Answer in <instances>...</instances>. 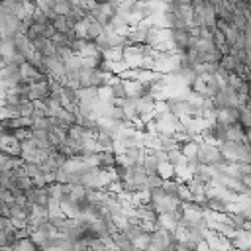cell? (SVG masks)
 Listing matches in <instances>:
<instances>
[{
    "instance_id": "1",
    "label": "cell",
    "mask_w": 251,
    "mask_h": 251,
    "mask_svg": "<svg viewBox=\"0 0 251 251\" xmlns=\"http://www.w3.org/2000/svg\"><path fill=\"white\" fill-rule=\"evenodd\" d=\"M220 157H222V153H220V149H218L216 145H212V143H208V141H204V139L196 141V159L200 161L202 167L212 169V167L218 163Z\"/></svg>"
},
{
    "instance_id": "2",
    "label": "cell",
    "mask_w": 251,
    "mask_h": 251,
    "mask_svg": "<svg viewBox=\"0 0 251 251\" xmlns=\"http://www.w3.org/2000/svg\"><path fill=\"white\" fill-rule=\"evenodd\" d=\"M110 243H112V247L118 249V251H133V247H135V243H133L124 231L112 233V235H110Z\"/></svg>"
},
{
    "instance_id": "3",
    "label": "cell",
    "mask_w": 251,
    "mask_h": 251,
    "mask_svg": "<svg viewBox=\"0 0 251 251\" xmlns=\"http://www.w3.org/2000/svg\"><path fill=\"white\" fill-rule=\"evenodd\" d=\"M71 8H73V2H69V0H59V2H55V14H57V16H67V14L71 12Z\"/></svg>"
},
{
    "instance_id": "4",
    "label": "cell",
    "mask_w": 251,
    "mask_h": 251,
    "mask_svg": "<svg viewBox=\"0 0 251 251\" xmlns=\"http://www.w3.org/2000/svg\"><path fill=\"white\" fill-rule=\"evenodd\" d=\"M18 249H20V251H41V249H39V247L29 239V237L20 239V241H18Z\"/></svg>"
},
{
    "instance_id": "5",
    "label": "cell",
    "mask_w": 251,
    "mask_h": 251,
    "mask_svg": "<svg viewBox=\"0 0 251 251\" xmlns=\"http://www.w3.org/2000/svg\"><path fill=\"white\" fill-rule=\"evenodd\" d=\"M163 182H165V178L159 173L147 176V188H159V186H163Z\"/></svg>"
}]
</instances>
